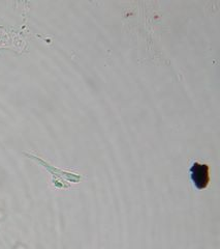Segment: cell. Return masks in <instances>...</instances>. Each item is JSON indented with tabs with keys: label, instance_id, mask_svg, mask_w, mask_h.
I'll list each match as a JSON object with an SVG mask.
<instances>
[{
	"label": "cell",
	"instance_id": "6da1fadb",
	"mask_svg": "<svg viewBox=\"0 0 220 249\" xmlns=\"http://www.w3.org/2000/svg\"><path fill=\"white\" fill-rule=\"evenodd\" d=\"M190 178L196 189L207 188L210 183V167L208 164L194 162L190 167Z\"/></svg>",
	"mask_w": 220,
	"mask_h": 249
}]
</instances>
